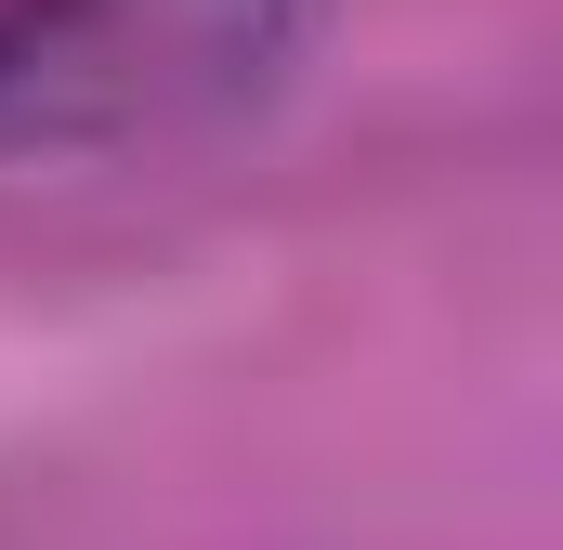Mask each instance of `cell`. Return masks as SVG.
Listing matches in <instances>:
<instances>
[{
  "label": "cell",
  "mask_w": 563,
  "mask_h": 550,
  "mask_svg": "<svg viewBox=\"0 0 563 550\" xmlns=\"http://www.w3.org/2000/svg\"><path fill=\"white\" fill-rule=\"evenodd\" d=\"M314 0H0V157H106L263 106Z\"/></svg>",
  "instance_id": "cell-1"
}]
</instances>
